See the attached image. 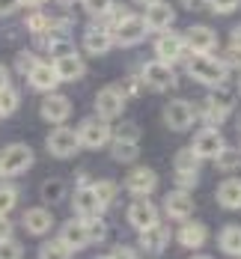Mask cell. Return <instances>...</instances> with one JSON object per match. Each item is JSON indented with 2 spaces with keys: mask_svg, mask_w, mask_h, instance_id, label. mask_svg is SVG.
I'll return each instance as SVG.
<instances>
[{
  "mask_svg": "<svg viewBox=\"0 0 241 259\" xmlns=\"http://www.w3.org/2000/svg\"><path fill=\"white\" fill-rule=\"evenodd\" d=\"M173 18H176V12H173V6L164 3V0L149 3V6H146V15H143L146 27H149V30H158V33H167L170 24H173Z\"/></svg>",
  "mask_w": 241,
  "mask_h": 259,
  "instance_id": "14",
  "label": "cell"
},
{
  "mask_svg": "<svg viewBox=\"0 0 241 259\" xmlns=\"http://www.w3.org/2000/svg\"><path fill=\"white\" fill-rule=\"evenodd\" d=\"M146 33H149V27H146V21H143V15H128L119 27H113V30H110L113 42H116V45H122V48L140 45V42L146 39Z\"/></svg>",
  "mask_w": 241,
  "mask_h": 259,
  "instance_id": "4",
  "label": "cell"
},
{
  "mask_svg": "<svg viewBox=\"0 0 241 259\" xmlns=\"http://www.w3.org/2000/svg\"><path fill=\"white\" fill-rule=\"evenodd\" d=\"M190 259H212V256H203V253H200V256H190Z\"/></svg>",
  "mask_w": 241,
  "mask_h": 259,
  "instance_id": "55",
  "label": "cell"
},
{
  "mask_svg": "<svg viewBox=\"0 0 241 259\" xmlns=\"http://www.w3.org/2000/svg\"><path fill=\"white\" fill-rule=\"evenodd\" d=\"M164 211H167L173 221H182V224H185L187 218H190V211H194V200H190V194H187V191H173V194H167V200H164Z\"/></svg>",
  "mask_w": 241,
  "mask_h": 259,
  "instance_id": "17",
  "label": "cell"
},
{
  "mask_svg": "<svg viewBox=\"0 0 241 259\" xmlns=\"http://www.w3.org/2000/svg\"><path fill=\"white\" fill-rule=\"evenodd\" d=\"M137 155H140V146H137V143L113 140V146H110V158L119 161V164H131V161H137Z\"/></svg>",
  "mask_w": 241,
  "mask_h": 259,
  "instance_id": "29",
  "label": "cell"
},
{
  "mask_svg": "<svg viewBox=\"0 0 241 259\" xmlns=\"http://www.w3.org/2000/svg\"><path fill=\"white\" fill-rule=\"evenodd\" d=\"M182 6H185V9H203L206 0H182Z\"/></svg>",
  "mask_w": 241,
  "mask_h": 259,
  "instance_id": "51",
  "label": "cell"
},
{
  "mask_svg": "<svg viewBox=\"0 0 241 259\" xmlns=\"http://www.w3.org/2000/svg\"><path fill=\"white\" fill-rule=\"evenodd\" d=\"M140 78H143L146 87H152V90H158V93H170V90L179 87V75H176V69L167 66V63H158V60L146 63L143 72H140Z\"/></svg>",
  "mask_w": 241,
  "mask_h": 259,
  "instance_id": "3",
  "label": "cell"
},
{
  "mask_svg": "<svg viewBox=\"0 0 241 259\" xmlns=\"http://www.w3.org/2000/svg\"><path fill=\"white\" fill-rule=\"evenodd\" d=\"M83 48H86V54H95V57L107 54L110 48H113V36H110V30L92 24L86 33H83Z\"/></svg>",
  "mask_w": 241,
  "mask_h": 259,
  "instance_id": "19",
  "label": "cell"
},
{
  "mask_svg": "<svg viewBox=\"0 0 241 259\" xmlns=\"http://www.w3.org/2000/svg\"><path fill=\"white\" fill-rule=\"evenodd\" d=\"M209 107H214L217 113H232V107H235V96L226 90V87H214V93H209Z\"/></svg>",
  "mask_w": 241,
  "mask_h": 259,
  "instance_id": "27",
  "label": "cell"
},
{
  "mask_svg": "<svg viewBox=\"0 0 241 259\" xmlns=\"http://www.w3.org/2000/svg\"><path fill=\"white\" fill-rule=\"evenodd\" d=\"M21 256H24V247H21L15 238L0 241V259H21Z\"/></svg>",
  "mask_w": 241,
  "mask_h": 259,
  "instance_id": "41",
  "label": "cell"
},
{
  "mask_svg": "<svg viewBox=\"0 0 241 259\" xmlns=\"http://www.w3.org/2000/svg\"><path fill=\"white\" fill-rule=\"evenodd\" d=\"M182 54H185V42H182V36L179 33H161L158 42H155V57H158V63H176V60H182Z\"/></svg>",
  "mask_w": 241,
  "mask_h": 259,
  "instance_id": "13",
  "label": "cell"
},
{
  "mask_svg": "<svg viewBox=\"0 0 241 259\" xmlns=\"http://www.w3.org/2000/svg\"><path fill=\"white\" fill-rule=\"evenodd\" d=\"M167 244H170V230L161 227V224H155L152 230H146V233L140 235V247H143L146 253H161Z\"/></svg>",
  "mask_w": 241,
  "mask_h": 259,
  "instance_id": "23",
  "label": "cell"
},
{
  "mask_svg": "<svg viewBox=\"0 0 241 259\" xmlns=\"http://www.w3.org/2000/svg\"><path fill=\"white\" fill-rule=\"evenodd\" d=\"M238 93H241V80H238Z\"/></svg>",
  "mask_w": 241,
  "mask_h": 259,
  "instance_id": "58",
  "label": "cell"
},
{
  "mask_svg": "<svg viewBox=\"0 0 241 259\" xmlns=\"http://www.w3.org/2000/svg\"><path fill=\"white\" fill-rule=\"evenodd\" d=\"M173 164H176V173H200V158L194 155L190 149H179L176 158H173Z\"/></svg>",
  "mask_w": 241,
  "mask_h": 259,
  "instance_id": "30",
  "label": "cell"
},
{
  "mask_svg": "<svg viewBox=\"0 0 241 259\" xmlns=\"http://www.w3.org/2000/svg\"><path fill=\"white\" fill-rule=\"evenodd\" d=\"M238 128H241V116H238Z\"/></svg>",
  "mask_w": 241,
  "mask_h": 259,
  "instance_id": "57",
  "label": "cell"
},
{
  "mask_svg": "<svg viewBox=\"0 0 241 259\" xmlns=\"http://www.w3.org/2000/svg\"><path fill=\"white\" fill-rule=\"evenodd\" d=\"M223 66H226V69H229V66H241V51L229 48V51H226V57H223Z\"/></svg>",
  "mask_w": 241,
  "mask_h": 259,
  "instance_id": "48",
  "label": "cell"
},
{
  "mask_svg": "<svg viewBox=\"0 0 241 259\" xmlns=\"http://www.w3.org/2000/svg\"><path fill=\"white\" fill-rule=\"evenodd\" d=\"M9 87V75H6V69L0 66V90H6Z\"/></svg>",
  "mask_w": 241,
  "mask_h": 259,
  "instance_id": "52",
  "label": "cell"
},
{
  "mask_svg": "<svg viewBox=\"0 0 241 259\" xmlns=\"http://www.w3.org/2000/svg\"><path fill=\"white\" fill-rule=\"evenodd\" d=\"M80 149V140H78V131L75 128H66V125H57V128L48 134V152L57 158H72Z\"/></svg>",
  "mask_w": 241,
  "mask_h": 259,
  "instance_id": "8",
  "label": "cell"
},
{
  "mask_svg": "<svg viewBox=\"0 0 241 259\" xmlns=\"http://www.w3.org/2000/svg\"><path fill=\"white\" fill-rule=\"evenodd\" d=\"M110 137H113L110 134V125H107L105 119H99V116L83 119L80 128H78V140H80V146H86V149H102Z\"/></svg>",
  "mask_w": 241,
  "mask_h": 259,
  "instance_id": "6",
  "label": "cell"
},
{
  "mask_svg": "<svg viewBox=\"0 0 241 259\" xmlns=\"http://www.w3.org/2000/svg\"><path fill=\"white\" fill-rule=\"evenodd\" d=\"M33 167V149L24 143H12L0 152V176H21Z\"/></svg>",
  "mask_w": 241,
  "mask_h": 259,
  "instance_id": "2",
  "label": "cell"
},
{
  "mask_svg": "<svg viewBox=\"0 0 241 259\" xmlns=\"http://www.w3.org/2000/svg\"><path fill=\"white\" fill-rule=\"evenodd\" d=\"M83 3V9L89 12V15H95V18H105L107 12H110V6H113V0H80Z\"/></svg>",
  "mask_w": 241,
  "mask_h": 259,
  "instance_id": "39",
  "label": "cell"
},
{
  "mask_svg": "<svg viewBox=\"0 0 241 259\" xmlns=\"http://www.w3.org/2000/svg\"><path fill=\"white\" fill-rule=\"evenodd\" d=\"M206 6H212L217 15H229L241 6V0H206Z\"/></svg>",
  "mask_w": 241,
  "mask_h": 259,
  "instance_id": "42",
  "label": "cell"
},
{
  "mask_svg": "<svg viewBox=\"0 0 241 259\" xmlns=\"http://www.w3.org/2000/svg\"><path fill=\"white\" fill-rule=\"evenodd\" d=\"M122 107H125V99H122V93L116 90V83L99 90V96H95V113H99V119L110 122L113 116L122 113Z\"/></svg>",
  "mask_w": 241,
  "mask_h": 259,
  "instance_id": "11",
  "label": "cell"
},
{
  "mask_svg": "<svg viewBox=\"0 0 241 259\" xmlns=\"http://www.w3.org/2000/svg\"><path fill=\"white\" fill-rule=\"evenodd\" d=\"M110 259H137V253H134L131 247L119 244V247H113V253H110Z\"/></svg>",
  "mask_w": 241,
  "mask_h": 259,
  "instance_id": "46",
  "label": "cell"
},
{
  "mask_svg": "<svg viewBox=\"0 0 241 259\" xmlns=\"http://www.w3.org/2000/svg\"><path fill=\"white\" fill-rule=\"evenodd\" d=\"M146 83H143V78H137V75H131V78H125L122 83H116V90L122 93V99L125 96H140V90H143Z\"/></svg>",
  "mask_w": 241,
  "mask_h": 259,
  "instance_id": "40",
  "label": "cell"
},
{
  "mask_svg": "<svg viewBox=\"0 0 241 259\" xmlns=\"http://www.w3.org/2000/svg\"><path fill=\"white\" fill-rule=\"evenodd\" d=\"M39 259H72V250L60 238H54V241H45L39 247Z\"/></svg>",
  "mask_w": 241,
  "mask_h": 259,
  "instance_id": "31",
  "label": "cell"
},
{
  "mask_svg": "<svg viewBox=\"0 0 241 259\" xmlns=\"http://www.w3.org/2000/svg\"><path fill=\"white\" fill-rule=\"evenodd\" d=\"M134 3H143V6H149V3H155V0H134Z\"/></svg>",
  "mask_w": 241,
  "mask_h": 259,
  "instance_id": "54",
  "label": "cell"
},
{
  "mask_svg": "<svg viewBox=\"0 0 241 259\" xmlns=\"http://www.w3.org/2000/svg\"><path fill=\"white\" fill-rule=\"evenodd\" d=\"M203 122H206V128H217V125H223V113H217L214 107H209V104H203V116H200Z\"/></svg>",
  "mask_w": 241,
  "mask_h": 259,
  "instance_id": "43",
  "label": "cell"
},
{
  "mask_svg": "<svg viewBox=\"0 0 241 259\" xmlns=\"http://www.w3.org/2000/svg\"><path fill=\"white\" fill-rule=\"evenodd\" d=\"M214 161H217V170H220V173H235V170L241 167V152H235V149H223Z\"/></svg>",
  "mask_w": 241,
  "mask_h": 259,
  "instance_id": "32",
  "label": "cell"
},
{
  "mask_svg": "<svg viewBox=\"0 0 241 259\" xmlns=\"http://www.w3.org/2000/svg\"><path fill=\"white\" fill-rule=\"evenodd\" d=\"M176 238H179V244H182V247H203V244H206V238H209V233H206V227H203V224H197V221H185V224L179 227Z\"/></svg>",
  "mask_w": 241,
  "mask_h": 259,
  "instance_id": "22",
  "label": "cell"
},
{
  "mask_svg": "<svg viewBox=\"0 0 241 259\" xmlns=\"http://www.w3.org/2000/svg\"><path fill=\"white\" fill-rule=\"evenodd\" d=\"M125 188L131 191L137 200H140V197H149V194L158 188V173L149 170V167H134L131 173L125 176Z\"/></svg>",
  "mask_w": 241,
  "mask_h": 259,
  "instance_id": "12",
  "label": "cell"
},
{
  "mask_svg": "<svg viewBox=\"0 0 241 259\" xmlns=\"http://www.w3.org/2000/svg\"><path fill=\"white\" fill-rule=\"evenodd\" d=\"M51 21H54V18H48L45 12L33 9V12L27 15V21H24V24H27V30H30V33H36V36H39V33H45V30L51 27Z\"/></svg>",
  "mask_w": 241,
  "mask_h": 259,
  "instance_id": "37",
  "label": "cell"
},
{
  "mask_svg": "<svg viewBox=\"0 0 241 259\" xmlns=\"http://www.w3.org/2000/svg\"><path fill=\"white\" fill-rule=\"evenodd\" d=\"M223 149H226V143H223V134L217 128H203L190 143V152L197 158H217Z\"/></svg>",
  "mask_w": 241,
  "mask_h": 259,
  "instance_id": "9",
  "label": "cell"
},
{
  "mask_svg": "<svg viewBox=\"0 0 241 259\" xmlns=\"http://www.w3.org/2000/svg\"><path fill=\"white\" fill-rule=\"evenodd\" d=\"M182 42H185V48L194 54V57H206V54H212L214 45H217V33H214L212 27L194 24L185 36H182Z\"/></svg>",
  "mask_w": 241,
  "mask_h": 259,
  "instance_id": "7",
  "label": "cell"
},
{
  "mask_svg": "<svg viewBox=\"0 0 241 259\" xmlns=\"http://www.w3.org/2000/svg\"><path fill=\"white\" fill-rule=\"evenodd\" d=\"M60 241H63L69 250H80V247H86L89 238H86V227H83V221H80V218L66 221L63 230H60Z\"/></svg>",
  "mask_w": 241,
  "mask_h": 259,
  "instance_id": "20",
  "label": "cell"
},
{
  "mask_svg": "<svg viewBox=\"0 0 241 259\" xmlns=\"http://www.w3.org/2000/svg\"><path fill=\"white\" fill-rule=\"evenodd\" d=\"M229 48H235V51H241V24L229 33Z\"/></svg>",
  "mask_w": 241,
  "mask_h": 259,
  "instance_id": "50",
  "label": "cell"
},
{
  "mask_svg": "<svg viewBox=\"0 0 241 259\" xmlns=\"http://www.w3.org/2000/svg\"><path fill=\"white\" fill-rule=\"evenodd\" d=\"M18 203V188L15 185H0V218H6V211H12Z\"/></svg>",
  "mask_w": 241,
  "mask_h": 259,
  "instance_id": "35",
  "label": "cell"
},
{
  "mask_svg": "<svg viewBox=\"0 0 241 259\" xmlns=\"http://www.w3.org/2000/svg\"><path fill=\"white\" fill-rule=\"evenodd\" d=\"M54 69H57V78L60 80H78L83 72H86V66H83V60H80V54H60L57 60H54Z\"/></svg>",
  "mask_w": 241,
  "mask_h": 259,
  "instance_id": "18",
  "label": "cell"
},
{
  "mask_svg": "<svg viewBox=\"0 0 241 259\" xmlns=\"http://www.w3.org/2000/svg\"><path fill=\"white\" fill-rule=\"evenodd\" d=\"M12 235V221L9 218H0V241H6Z\"/></svg>",
  "mask_w": 241,
  "mask_h": 259,
  "instance_id": "49",
  "label": "cell"
},
{
  "mask_svg": "<svg viewBox=\"0 0 241 259\" xmlns=\"http://www.w3.org/2000/svg\"><path fill=\"white\" fill-rule=\"evenodd\" d=\"M27 80H30V87L39 90V93H51V90H57V83H60L54 63H36V66L30 69Z\"/></svg>",
  "mask_w": 241,
  "mask_h": 259,
  "instance_id": "16",
  "label": "cell"
},
{
  "mask_svg": "<svg viewBox=\"0 0 241 259\" xmlns=\"http://www.w3.org/2000/svg\"><path fill=\"white\" fill-rule=\"evenodd\" d=\"M187 72H190V78L200 80V83H206V87H220L226 75H229V69L223 66V60H217L212 54H206V57H190L187 60Z\"/></svg>",
  "mask_w": 241,
  "mask_h": 259,
  "instance_id": "1",
  "label": "cell"
},
{
  "mask_svg": "<svg viewBox=\"0 0 241 259\" xmlns=\"http://www.w3.org/2000/svg\"><path fill=\"white\" fill-rule=\"evenodd\" d=\"M83 227H86V238L89 241H105L107 238V224L102 221V214L99 218H86Z\"/></svg>",
  "mask_w": 241,
  "mask_h": 259,
  "instance_id": "36",
  "label": "cell"
},
{
  "mask_svg": "<svg viewBox=\"0 0 241 259\" xmlns=\"http://www.w3.org/2000/svg\"><path fill=\"white\" fill-rule=\"evenodd\" d=\"M18 6H21V0H0V18L3 15H12Z\"/></svg>",
  "mask_w": 241,
  "mask_h": 259,
  "instance_id": "47",
  "label": "cell"
},
{
  "mask_svg": "<svg viewBox=\"0 0 241 259\" xmlns=\"http://www.w3.org/2000/svg\"><path fill=\"white\" fill-rule=\"evenodd\" d=\"M21 3H24V6H33V9H39V6H42L45 0H21Z\"/></svg>",
  "mask_w": 241,
  "mask_h": 259,
  "instance_id": "53",
  "label": "cell"
},
{
  "mask_svg": "<svg viewBox=\"0 0 241 259\" xmlns=\"http://www.w3.org/2000/svg\"><path fill=\"white\" fill-rule=\"evenodd\" d=\"M66 197V185L60 179H48L45 185H42V200L48 203V206H54V203H60Z\"/></svg>",
  "mask_w": 241,
  "mask_h": 259,
  "instance_id": "33",
  "label": "cell"
},
{
  "mask_svg": "<svg viewBox=\"0 0 241 259\" xmlns=\"http://www.w3.org/2000/svg\"><path fill=\"white\" fill-rule=\"evenodd\" d=\"M220 250L229 253V256H241V227H223L220 238H217Z\"/></svg>",
  "mask_w": 241,
  "mask_h": 259,
  "instance_id": "26",
  "label": "cell"
},
{
  "mask_svg": "<svg viewBox=\"0 0 241 259\" xmlns=\"http://www.w3.org/2000/svg\"><path fill=\"white\" fill-rule=\"evenodd\" d=\"M194 119H197V107L185 99H176V102H170L164 107V122L173 131H187L194 125Z\"/></svg>",
  "mask_w": 241,
  "mask_h": 259,
  "instance_id": "5",
  "label": "cell"
},
{
  "mask_svg": "<svg viewBox=\"0 0 241 259\" xmlns=\"http://www.w3.org/2000/svg\"><path fill=\"white\" fill-rule=\"evenodd\" d=\"M39 113H42V119H48V122H54V125H63V122L69 119V113H72V102H69L66 96L51 93V96H45Z\"/></svg>",
  "mask_w": 241,
  "mask_h": 259,
  "instance_id": "15",
  "label": "cell"
},
{
  "mask_svg": "<svg viewBox=\"0 0 241 259\" xmlns=\"http://www.w3.org/2000/svg\"><path fill=\"white\" fill-rule=\"evenodd\" d=\"M217 203L223 208H241V179H226L217 188Z\"/></svg>",
  "mask_w": 241,
  "mask_h": 259,
  "instance_id": "25",
  "label": "cell"
},
{
  "mask_svg": "<svg viewBox=\"0 0 241 259\" xmlns=\"http://www.w3.org/2000/svg\"><path fill=\"white\" fill-rule=\"evenodd\" d=\"M200 179V173H176V188L179 191H190Z\"/></svg>",
  "mask_w": 241,
  "mask_h": 259,
  "instance_id": "45",
  "label": "cell"
},
{
  "mask_svg": "<svg viewBox=\"0 0 241 259\" xmlns=\"http://www.w3.org/2000/svg\"><path fill=\"white\" fill-rule=\"evenodd\" d=\"M128 224H131L134 230H140V233L152 230L158 224V208H155V203L146 200V197L134 200L131 206H128Z\"/></svg>",
  "mask_w": 241,
  "mask_h": 259,
  "instance_id": "10",
  "label": "cell"
},
{
  "mask_svg": "<svg viewBox=\"0 0 241 259\" xmlns=\"http://www.w3.org/2000/svg\"><path fill=\"white\" fill-rule=\"evenodd\" d=\"M18 93L12 90V87H6V90H0V116H9V113H15L18 110Z\"/></svg>",
  "mask_w": 241,
  "mask_h": 259,
  "instance_id": "38",
  "label": "cell"
},
{
  "mask_svg": "<svg viewBox=\"0 0 241 259\" xmlns=\"http://www.w3.org/2000/svg\"><path fill=\"white\" fill-rule=\"evenodd\" d=\"M75 211L80 214V221H86V218H99L102 206H99L92 188H78V191H75Z\"/></svg>",
  "mask_w": 241,
  "mask_h": 259,
  "instance_id": "24",
  "label": "cell"
},
{
  "mask_svg": "<svg viewBox=\"0 0 241 259\" xmlns=\"http://www.w3.org/2000/svg\"><path fill=\"white\" fill-rule=\"evenodd\" d=\"M113 140H122V143H137L140 140V125L137 122H119L116 128L110 131Z\"/></svg>",
  "mask_w": 241,
  "mask_h": 259,
  "instance_id": "34",
  "label": "cell"
},
{
  "mask_svg": "<svg viewBox=\"0 0 241 259\" xmlns=\"http://www.w3.org/2000/svg\"><path fill=\"white\" fill-rule=\"evenodd\" d=\"M95 259H110V256H95Z\"/></svg>",
  "mask_w": 241,
  "mask_h": 259,
  "instance_id": "56",
  "label": "cell"
},
{
  "mask_svg": "<svg viewBox=\"0 0 241 259\" xmlns=\"http://www.w3.org/2000/svg\"><path fill=\"white\" fill-rule=\"evenodd\" d=\"M36 63H39V60H36V57H33L30 51H21L18 57H15V72H21V75H30V69H33Z\"/></svg>",
  "mask_w": 241,
  "mask_h": 259,
  "instance_id": "44",
  "label": "cell"
},
{
  "mask_svg": "<svg viewBox=\"0 0 241 259\" xmlns=\"http://www.w3.org/2000/svg\"><path fill=\"white\" fill-rule=\"evenodd\" d=\"M54 227V218L48 208H27L24 211V230L30 235H45Z\"/></svg>",
  "mask_w": 241,
  "mask_h": 259,
  "instance_id": "21",
  "label": "cell"
},
{
  "mask_svg": "<svg viewBox=\"0 0 241 259\" xmlns=\"http://www.w3.org/2000/svg\"><path fill=\"white\" fill-rule=\"evenodd\" d=\"M89 188H92V194H95V200H99V206L102 208L110 206V203L116 200V194H119L116 182H110V179H99V182H92Z\"/></svg>",
  "mask_w": 241,
  "mask_h": 259,
  "instance_id": "28",
  "label": "cell"
}]
</instances>
